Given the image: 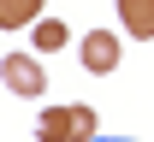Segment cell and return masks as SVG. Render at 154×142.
<instances>
[{
    "label": "cell",
    "instance_id": "3957f363",
    "mask_svg": "<svg viewBox=\"0 0 154 142\" xmlns=\"http://www.w3.org/2000/svg\"><path fill=\"white\" fill-rule=\"evenodd\" d=\"M83 71H95V77L119 71V36H107V30H89V36H83Z\"/></svg>",
    "mask_w": 154,
    "mask_h": 142
},
{
    "label": "cell",
    "instance_id": "7a4b0ae2",
    "mask_svg": "<svg viewBox=\"0 0 154 142\" xmlns=\"http://www.w3.org/2000/svg\"><path fill=\"white\" fill-rule=\"evenodd\" d=\"M0 77H6V89H12V95H24V101L48 95V71H42L36 53H6V59H0Z\"/></svg>",
    "mask_w": 154,
    "mask_h": 142
},
{
    "label": "cell",
    "instance_id": "5b68a950",
    "mask_svg": "<svg viewBox=\"0 0 154 142\" xmlns=\"http://www.w3.org/2000/svg\"><path fill=\"white\" fill-rule=\"evenodd\" d=\"M30 36H36V53H54V47L71 41V30H65V18H36V24H30Z\"/></svg>",
    "mask_w": 154,
    "mask_h": 142
},
{
    "label": "cell",
    "instance_id": "52a82bcc",
    "mask_svg": "<svg viewBox=\"0 0 154 142\" xmlns=\"http://www.w3.org/2000/svg\"><path fill=\"white\" fill-rule=\"evenodd\" d=\"M95 142H131V136H95Z\"/></svg>",
    "mask_w": 154,
    "mask_h": 142
},
{
    "label": "cell",
    "instance_id": "277c9868",
    "mask_svg": "<svg viewBox=\"0 0 154 142\" xmlns=\"http://www.w3.org/2000/svg\"><path fill=\"white\" fill-rule=\"evenodd\" d=\"M119 24L136 41H154V0H119Z\"/></svg>",
    "mask_w": 154,
    "mask_h": 142
},
{
    "label": "cell",
    "instance_id": "6da1fadb",
    "mask_svg": "<svg viewBox=\"0 0 154 142\" xmlns=\"http://www.w3.org/2000/svg\"><path fill=\"white\" fill-rule=\"evenodd\" d=\"M36 136H42V142H95V136H101V124H95V107H83V101L42 107V119H36Z\"/></svg>",
    "mask_w": 154,
    "mask_h": 142
},
{
    "label": "cell",
    "instance_id": "8992f818",
    "mask_svg": "<svg viewBox=\"0 0 154 142\" xmlns=\"http://www.w3.org/2000/svg\"><path fill=\"white\" fill-rule=\"evenodd\" d=\"M36 6H42V0H0V30H24V24H36Z\"/></svg>",
    "mask_w": 154,
    "mask_h": 142
}]
</instances>
